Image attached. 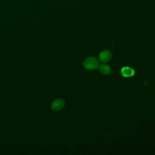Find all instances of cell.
<instances>
[{
    "label": "cell",
    "instance_id": "6da1fadb",
    "mask_svg": "<svg viewBox=\"0 0 155 155\" xmlns=\"http://www.w3.org/2000/svg\"><path fill=\"white\" fill-rule=\"evenodd\" d=\"M83 65L84 68L89 70H94L97 68L99 66V60L93 56L87 58L83 62Z\"/></svg>",
    "mask_w": 155,
    "mask_h": 155
},
{
    "label": "cell",
    "instance_id": "7a4b0ae2",
    "mask_svg": "<svg viewBox=\"0 0 155 155\" xmlns=\"http://www.w3.org/2000/svg\"><path fill=\"white\" fill-rule=\"evenodd\" d=\"M112 57V53L109 50H103L99 54V61L102 63H106L109 61Z\"/></svg>",
    "mask_w": 155,
    "mask_h": 155
},
{
    "label": "cell",
    "instance_id": "3957f363",
    "mask_svg": "<svg viewBox=\"0 0 155 155\" xmlns=\"http://www.w3.org/2000/svg\"><path fill=\"white\" fill-rule=\"evenodd\" d=\"M65 105V102L62 99H55L51 104V107L52 110L54 111H59L62 110Z\"/></svg>",
    "mask_w": 155,
    "mask_h": 155
},
{
    "label": "cell",
    "instance_id": "277c9868",
    "mask_svg": "<svg viewBox=\"0 0 155 155\" xmlns=\"http://www.w3.org/2000/svg\"><path fill=\"white\" fill-rule=\"evenodd\" d=\"M121 74L125 78L131 77L134 74V70L130 67H124L121 69Z\"/></svg>",
    "mask_w": 155,
    "mask_h": 155
},
{
    "label": "cell",
    "instance_id": "5b68a950",
    "mask_svg": "<svg viewBox=\"0 0 155 155\" xmlns=\"http://www.w3.org/2000/svg\"><path fill=\"white\" fill-rule=\"evenodd\" d=\"M99 67V71L101 74L104 75H107L111 73V69L110 65L107 64H105L104 63L101 64Z\"/></svg>",
    "mask_w": 155,
    "mask_h": 155
}]
</instances>
